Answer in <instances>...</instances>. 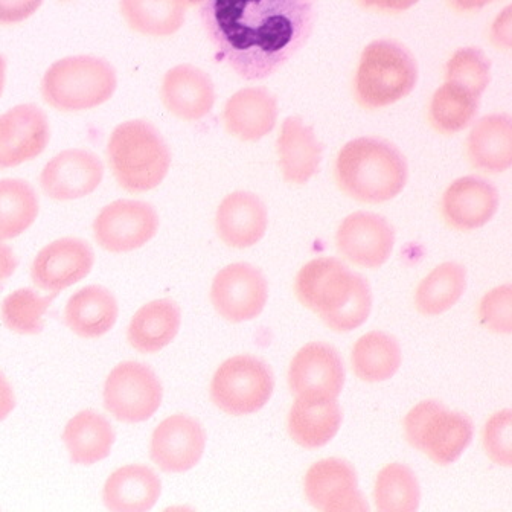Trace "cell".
I'll use <instances>...</instances> for the list:
<instances>
[{
  "instance_id": "44dd1931",
  "label": "cell",
  "mask_w": 512,
  "mask_h": 512,
  "mask_svg": "<svg viewBox=\"0 0 512 512\" xmlns=\"http://www.w3.org/2000/svg\"><path fill=\"white\" fill-rule=\"evenodd\" d=\"M160 95L165 107L183 121H200L215 104L211 77L192 64H179L165 74Z\"/></svg>"
},
{
  "instance_id": "ba28073f",
  "label": "cell",
  "mask_w": 512,
  "mask_h": 512,
  "mask_svg": "<svg viewBox=\"0 0 512 512\" xmlns=\"http://www.w3.org/2000/svg\"><path fill=\"white\" fill-rule=\"evenodd\" d=\"M275 389L272 369L249 354L221 363L211 381V400L232 416L252 415L269 403Z\"/></svg>"
},
{
  "instance_id": "8fae6325",
  "label": "cell",
  "mask_w": 512,
  "mask_h": 512,
  "mask_svg": "<svg viewBox=\"0 0 512 512\" xmlns=\"http://www.w3.org/2000/svg\"><path fill=\"white\" fill-rule=\"evenodd\" d=\"M267 299L269 284L261 270L252 264H229L212 281V305L224 320L232 324H241L260 316Z\"/></svg>"
},
{
  "instance_id": "6da1fadb",
  "label": "cell",
  "mask_w": 512,
  "mask_h": 512,
  "mask_svg": "<svg viewBox=\"0 0 512 512\" xmlns=\"http://www.w3.org/2000/svg\"><path fill=\"white\" fill-rule=\"evenodd\" d=\"M317 0H203L206 36L229 68L247 81L276 74L313 32Z\"/></svg>"
},
{
  "instance_id": "c3c4849f",
  "label": "cell",
  "mask_w": 512,
  "mask_h": 512,
  "mask_svg": "<svg viewBox=\"0 0 512 512\" xmlns=\"http://www.w3.org/2000/svg\"><path fill=\"white\" fill-rule=\"evenodd\" d=\"M60 2H71V0H60Z\"/></svg>"
},
{
  "instance_id": "8d00e7d4",
  "label": "cell",
  "mask_w": 512,
  "mask_h": 512,
  "mask_svg": "<svg viewBox=\"0 0 512 512\" xmlns=\"http://www.w3.org/2000/svg\"><path fill=\"white\" fill-rule=\"evenodd\" d=\"M445 80L482 96L491 81L490 58L474 46L458 49L445 66Z\"/></svg>"
},
{
  "instance_id": "ee69618b",
  "label": "cell",
  "mask_w": 512,
  "mask_h": 512,
  "mask_svg": "<svg viewBox=\"0 0 512 512\" xmlns=\"http://www.w3.org/2000/svg\"><path fill=\"white\" fill-rule=\"evenodd\" d=\"M16 407V395L10 381L0 372V421L7 420Z\"/></svg>"
},
{
  "instance_id": "d4e9b609",
  "label": "cell",
  "mask_w": 512,
  "mask_h": 512,
  "mask_svg": "<svg viewBox=\"0 0 512 512\" xmlns=\"http://www.w3.org/2000/svg\"><path fill=\"white\" fill-rule=\"evenodd\" d=\"M162 494L159 476L147 465L130 464L110 474L103 502L113 512L150 511Z\"/></svg>"
},
{
  "instance_id": "f546056e",
  "label": "cell",
  "mask_w": 512,
  "mask_h": 512,
  "mask_svg": "<svg viewBox=\"0 0 512 512\" xmlns=\"http://www.w3.org/2000/svg\"><path fill=\"white\" fill-rule=\"evenodd\" d=\"M403 363L400 342L391 334L371 331L352 348V371L366 383L391 380Z\"/></svg>"
},
{
  "instance_id": "60d3db41",
  "label": "cell",
  "mask_w": 512,
  "mask_h": 512,
  "mask_svg": "<svg viewBox=\"0 0 512 512\" xmlns=\"http://www.w3.org/2000/svg\"><path fill=\"white\" fill-rule=\"evenodd\" d=\"M491 39L499 48L512 49V4L497 14L491 26Z\"/></svg>"
},
{
  "instance_id": "7bdbcfd3",
  "label": "cell",
  "mask_w": 512,
  "mask_h": 512,
  "mask_svg": "<svg viewBox=\"0 0 512 512\" xmlns=\"http://www.w3.org/2000/svg\"><path fill=\"white\" fill-rule=\"evenodd\" d=\"M19 266L16 253L4 241H0V284L11 278Z\"/></svg>"
},
{
  "instance_id": "e575fe53",
  "label": "cell",
  "mask_w": 512,
  "mask_h": 512,
  "mask_svg": "<svg viewBox=\"0 0 512 512\" xmlns=\"http://www.w3.org/2000/svg\"><path fill=\"white\" fill-rule=\"evenodd\" d=\"M374 500L381 512H413L420 508V482L412 468L400 462L381 468L375 479Z\"/></svg>"
},
{
  "instance_id": "f35d334b",
  "label": "cell",
  "mask_w": 512,
  "mask_h": 512,
  "mask_svg": "<svg viewBox=\"0 0 512 512\" xmlns=\"http://www.w3.org/2000/svg\"><path fill=\"white\" fill-rule=\"evenodd\" d=\"M479 322L496 334H512V284L493 288L479 304Z\"/></svg>"
},
{
  "instance_id": "681fc988",
  "label": "cell",
  "mask_w": 512,
  "mask_h": 512,
  "mask_svg": "<svg viewBox=\"0 0 512 512\" xmlns=\"http://www.w3.org/2000/svg\"><path fill=\"white\" fill-rule=\"evenodd\" d=\"M491 2H493V0H490V4H491Z\"/></svg>"
},
{
  "instance_id": "3957f363",
  "label": "cell",
  "mask_w": 512,
  "mask_h": 512,
  "mask_svg": "<svg viewBox=\"0 0 512 512\" xmlns=\"http://www.w3.org/2000/svg\"><path fill=\"white\" fill-rule=\"evenodd\" d=\"M334 177L346 196L378 205L400 196L409 179V167L394 144L363 136L343 145L337 154Z\"/></svg>"
},
{
  "instance_id": "484cf974",
  "label": "cell",
  "mask_w": 512,
  "mask_h": 512,
  "mask_svg": "<svg viewBox=\"0 0 512 512\" xmlns=\"http://www.w3.org/2000/svg\"><path fill=\"white\" fill-rule=\"evenodd\" d=\"M468 156L477 170L505 173L512 168V116L493 113L471 128Z\"/></svg>"
},
{
  "instance_id": "52a82bcc",
  "label": "cell",
  "mask_w": 512,
  "mask_h": 512,
  "mask_svg": "<svg viewBox=\"0 0 512 512\" xmlns=\"http://www.w3.org/2000/svg\"><path fill=\"white\" fill-rule=\"evenodd\" d=\"M404 435L435 464H455L473 441V423L465 413L448 410L436 400L421 401L404 418Z\"/></svg>"
},
{
  "instance_id": "83f0119b",
  "label": "cell",
  "mask_w": 512,
  "mask_h": 512,
  "mask_svg": "<svg viewBox=\"0 0 512 512\" xmlns=\"http://www.w3.org/2000/svg\"><path fill=\"white\" fill-rule=\"evenodd\" d=\"M180 325L179 305L171 299H157L136 311L128 325L127 340L141 354H156L176 339Z\"/></svg>"
},
{
  "instance_id": "ffe728a7",
  "label": "cell",
  "mask_w": 512,
  "mask_h": 512,
  "mask_svg": "<svg viewBox=\"0 0 512 512\" xmlns=\"http://www.w3.org/2000/svg\"><path fill=\"white\" fill-rule=\"evenodd\" d=\"M269 212L253 192L237 191L221 200L215 214L218 238L234 249H249L263 240Z\"/></svg>"
},
{
  "instance_id": "d6a6232c",
  "label": "cell",
  "mask_w": 512,
  "mask_h": 512,
  "mask_svg": "<svg viewBox=\"0 0 512 512\" xmlns=\"http://www.w3.org/2000/svg\"><path fill=\"white\" fill-rule=\"evenodd\" d=\"M39 211V196L26 180H0V241L13 240L28 231Z\"/></svg>"
},
{
  "instance_id": "4fadbf2b",
  "label": "cell",
  "mask_w": 512,
  "mask_h": 512,
  "mask_svg": "<svg viewBox=\"0 0 512 512\" xmlns=\"http://www.w3.org/2000/svg\"><path fill=\"white\" fill-rule=\"evenodd\" d=\"M337 250L354 266L378 269L388 263L395 246L392 224L374 212L359 211L340 223Z\"/></svg>"
},
{
  "instance_id": "7c38bea8",
  "label": "cell",
  "mask_w": 512,
  "mask_h": 512,
  "mask_svg": "<svg viewBox=\"0 0 512 512\" xmlns=\"http://www.w3.org/2000/svg\"><path fill=\"white\" fill-rule=\"evenodd\" d=\"M304 493L317 511L363 512L369 505L359 490L357 473L345 459L328 458L308 468Z\"/></svg>"
},
{
  "instance_id": "ab89813d",
  "label": "cell",
  "mask_w": 512,
  "mask_h": 512,
  "mask_svg": "<svg viewBox=\"0 0 512 512\" xmlns=\"http://www.w3.org/2000/svg\"><path fill=\"white\" fill-rule=\"evenodd\" d=\"M45 0H0V26H13L34 16Z\"/></svg>"
},
{
  "instance_id": "4316f807",
  "label": "cell",
  "mask_w": 512,
  "mask_h": 512,
  "mask_svg": "<svg viewBox=\"0 0 512 512\" xmlns=\"http://www.w3.org/2000/svg\"><path fill=\"white\" fill-rule=\"evenodd\" d=\"M115 296L101 285H87L69 298L64 308V322L83 339H98L109 333L118 320Z\"/></svg>"
},
{
  "instance_id": "cb8c5ba5",
  "label": "cell",
  "mask_w": 512,
  "mask_h": 512,
  "mask_svg": "<svg viewBox=\"0 0 512 512\" xmlns=\"http://www.w3.org/2000/svg\"><path fill=\"white\" fill-rule=\"evenodd\" d=\"M337 398L296 397L288 413V433L301 447L313 450L327 445L342 426Z\"/></svg>"
},
{
  "instance_id": "7a4b0ae2",
  "label": "cell",
  "mask_w": 512,
  "mask_h": 512,
  "mask_svg": "<svg viewBox=\"0 0 512 512\" xmlns=\"http://www.w3.org/2000/svg\"><path fill=\"white\" fill-rule=\"evenodd\" d=\"M295 292L299 302L336 333L357 330L371 314L369 282L331 256L305 264L296 276Z\"/></svg>"
},
{
  "instance_id": "836d02e7",
  "label": "cell",
  "mask_w": 512,
  "mask_h": 512,
  "mask_svg": "<svg viewBox=\"0 0 512 512\" xmlns=\"http://www.w3.org/2000/svg\"><path fill=\"white\" fill-rule=\"evenodd\" d=\"M480 96L445 81L430 101V121L438 132L455 135L470 127L479 113Z\"/></svg>"
},
{
  "instance_id": "b9f144b4",
  "label": "cell",
  "mask_w": 512,
  "mask_h": 512,
  "mask_svg": "<svg viewBox=\"0 0 512 512\" xmlns=\"http://www.w3.org/2000/svg\"><path fill=\"white\" fill-rule=\"evenodd\" d=\"M360 7L365 10L378 11V13L398 14L415 7L420 0H357Z\"/></svg>"
},
{
  "instance_id": "f1b7e54d",
  "label": "cell",
  "mask_w": 512,
  "mask_h": 512,
  "mask_svg": "<svg viewBox=\"0 0 512 512\" xmlns=\"http://www.w3.org/2000/svg\"><path fill=\"white\" fill-rule=\"evenodd\" d=\"M115 430L106 416L95 410H81L64 427L63 441L75 465H95L109 458L115 444Z\"/></svg>"
},
{
  "instance_id": "d590c367",
  "label": "cell",
  "mask_w": 512,
  "mask_h": 512,
  "mask_svg": "<svg viewBox=\"0 0 512 512\" xmlns=\"http://www.w3.org/2000/svg\"><path fill=\"white\" fill-rule=\"evenodd\" d=\"M55 295L40 296L32 288H20L8 295L0 305L4 324L14 333L31 336L43 330V316Z\"/></svg>"
},
{
  "instance_id": "2e32d148",
  "label": "cell",
  "mask_w": 512,
  "mask_h": 512,
  "mask_svg": "<svg viewBox=\"0 0 512 512\" xmlns=\"http://www.w3.org/2000/svg\"><path fill=\"white\" fill-rule=\"evenodd\" d=\"M95 264V253L80 238L66 237L43 247L32 261L31 279L43 292H63L83 281Z\"/></svg>"
},
{
  "instance_id": "4dcf8cb0",
  "label": "cell",
  "mask_w": 512,
  "mask_h": 512,
  "mask_svg": "<svg viewBox=\"0 0 512 512\" xmlns=\"http://www.w3.org/2000/svg\"><path fill=\"white\" fill-rule=\"evenodd\" d=\"M180 0H121L119 10L128 28L148 37H170L186 19Z\"/></svg>"
},
{
  "instance_id": "f6af8a7d",
  "label": "cell",
  "mask_w": 512,
  "mask_h": 512,
  "mask_svg": "<svg viewBox=\"0 0 512 512\" xmlns=\"http://www.w3.org/2000/svg\"><path fill=\"white\" fill-rule=\"evenodd\" d=\"M450 2L461 11L482 10L490 4V0H450Z\"/></svg>"
},
{
  "instance_id": "5bb4252c",
  "label": "cell",
  "mask_w": 512,
  "mask_h": 512,
  "mask_svg": "<svg viewBox=\"0 0 512 512\" xmlns=\"http://www.w3.org/2000/svg\"><path fill=\"white\" fill-rule=\"evenodd\" d=\"M51 141L48 116L36 104H19L0 115V170L37 159Z\"/></svg>"
},
{
  "instance_id": "1f68e13d",
  "label": "cell",
  "mask_w": 512,
  "mask_h": 512,
  "mask_svg": "<svg viewBox=\"0 0 512 512\" xmlns=\"http://www.w3.org/2000/svg\"><path fill=\"white\" fill-rule=\"evenodd\" d=\"M467 290V270L458 263H442L420 282L415 307L424 316H439L452 310Z\"/></svg>"
},
{
  "instance_id": "bcb514c9",
  "label": "cell",
  "mask_w": 512,
  "mask_h": 512,
  "mask_svg": "<svg viewBox=\"0 0 512 512\" xmlns=\"http://www.w3.org/2000/svg\"><path fill=\"white\" fill-rule=\"evenodd\" d=\"M5 80H7V60L0 55V95L4 92Z\"/></svg>"
},
{
  "instance_id": "d6986e66",
  "label": "cell",
  "mask_w": 512,
  "mask_h": 512,
  "mask_svg": "<svg viewBox=\"0 0 512 512\" xmlns=\"http://www.w3.org/2000/svg\"><path fill=\"white\" fill-rule=\"evenodd\" d=\"M499 205V191L493 183L480 177L465 176L445 189L441 206L448 226L470 232L490 223Z\"/></svg>"
},
{
  "instance_id": "ac0fdd59",
  "label": "cell",
  "mask_w": 512,
  "mask_h": 512,
  "mask_svg": "<svg viewBox=\"0 0 512 512\" xmlns=\"http://www.w3.org/2000/svg\"><path fill=\"white\" fill-rule=\"evenodd\" d=\"M206 448V432L192 416H168L154 429L151 461L165 473H185L199 464Z\"/></svg>"
},
{
  "instance_id": "277c9868",
  "label": "cell",
  "mask_w": 512,
  "mask_h": 512,
  "mask_svg": "<svg viewBox=\"0 0 512 512\" xmlns=\"http://www.w3.org/2000/svg\"><path fill=\"white\" fill-rule=\"evenodd\" d=\"M107 160L122 189L142 194L164 182L171 167V151L151 122L132 119L113 130Z\"/></svg>"
},
{
  "instance_id": "9c48e42d",
  "label": "cell",
  "mask_w": 512,
  "mask_h": 512,
  "mask_svg": "<svg viewBox=\"0 0 512 512\" xmlns=\"http://www.w3.org/2000/svg\"><path fill=\"white\" fill-rule=\"evenodd\" d=\"M164 389L150 366L124 362L112 369L104 383V407L121 423L150 420L159 410Z\"/></svg>"
},
{
  "instance_id": "30bf717a",
  "label": "cell",
  "mask_w": 512,
  "mask_h": 512,
  "mask_svg": "<svg viewBox=\"0 0 512 512\" xmlns=\"http://www.w3.org/2000/svg\"><path fill=\"white\" fill-rule=\"evenodd\" d=\"M159 224V215L150 203L116 200L96 215L93 237L107 252H133L156 237Z\"/></svg>"
},
{
  "instance_id": "603a6c76",
  "label": "cell",
  "mask_w": 512,
  "mask_h": 512,
  "mask_svg": "<svg viewBox=\"0 0 512 512\" xmlns=\"http://www.w3.org/2000/svg\"><path fill=\"white\" fill-rule=\"evenodd\" d=\"M324 147L298 116H288L282 122L278 136L279 167L285 182L305 185L319 173Z\"/></svg>"
},
{
  "instance_id": "8992f818",
  "label": "cell",
  "mask_w": 512,
  "mask_h": 512,
  "mask_svg": "<svg viewBox=\"0 0 512 512\" xmlns=\"http://www.w3.org/2000/svg\"><path fill=\"white\" fill-rule=\"evenodd\" d=\"M418 83V64L395 40L369 43L354 77V96L366 110L384 109L406 98Z\"/></svg>"
},
{
  "instance_id": "7402d4cb",
  "label": "cell",
  "mask_w": 512,
  "mask_h": 512,
  "mask_svg": "<svg viewBox=\"0 0 512 512\" xmlns=\"http://www.w3.org/2000/svg\"><path fill=\"white\" fill-rule=\"evenodd\" d=\"M278 100L266 87L238 90L224 106L223 122L229 135L244 142L266 138L278 122Z\"/></svg>"
},
{
  "instance_id": "9a60e30c",
  "label": "cell",
  "mask_w": 512,
  "mask_h": 512,
  "mask_svg": "<svg viewBox=\"0 0 512 512\" xmlns=\"http://www.w3.org/2000/svg\"><path fill=\"white\" fill-rule=\"evenodd\" d=\"M288 386L296 397H339L345 386V366L337 349L322 342L302 346L290 363Z\"/></svg>"
},
{
  "instance_id": "5b68a950",
  "label": "cell",
  "mask_w": 512,
  "mask_h": 512,
  "mask_svg": "<svg viewBox=\"0 0 512 512\" xmlns=\"http://www.w3.org/2000/svg\"><path fill=\"white\" fill-rule=\"evenodd\" d=\"M118 87L115 68L92 55L61 58L43 75L42 96L58 112L96 109L112 98Z\"/></svg>"
},
{
  "instance_id": "e0dca14e",
  "label": "cell",
  "mask_w": 512,
  "mask_h": 512,
  "mask_svg": "<svg viewBox=\"0 0 512 512\" xmlns=\"http://www.w3.org/2000/svg\"><path fill=\"white\" fill-rule=\"evenodd\" d=\"M100 157L81 148L55 154L40 173V186L49 199L71 202L90 196L103 182Z\"/></svg>"
},
{
  "instance_id": "74e56055",
  "label": "cell",
  "mask_w": 512,
  "mask_h": 512,
  "mask_svg": "<svg viewBox=\"0 0 512 512\" xmlns=\"http://www.w3.org/2000/svg\"><path fill=\"white\" fill-rule=\"evenodd\" d=\"M485 453L500 467L512 468V409L491 415L482 432Z\"/></svg>"
},
{
  "instance_id": "7dc6e473",
  "label": "cell",
  "mask_w": 512,
  "mask_h": 512,
  "mask_svg": "<svg viewBox=\"0 0 512 512\" xmlns=\"http://www.w3.org/2000/svg\"><path fill=\"white\" fill-rule=\"evenodd\" d=\"M186 7H194V5H202L203 0H180Z\"/></svg>"
}]
</instances>
